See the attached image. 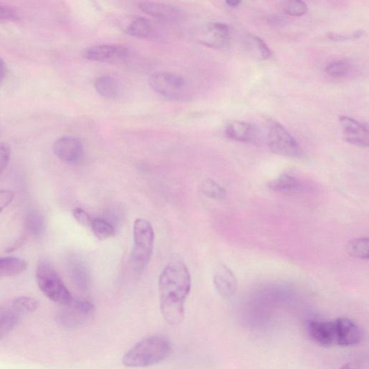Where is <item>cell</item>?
Instances as JSON below:
<instances>
[{
	"instance_id": "2",
	"label": "cell",
	"mask_w": 369,
	"mask_h": 369,
	"mask_svg": "<svg viewBox=\"0 0 369 369\" xmlns=\"http://www.w3.org/2000/svg\"><path fill=\"white\" fill-rule=\"evenodd\" d=\"M172 352L170 340L162 335L149 336L128 351L122 359L127 368H146L165 361Z\"/></svg>"
},
{
	"instance_id": "15",
	"label": "cell",
	"mask_w": 369,
	"mask_h": 369,
	"mask_svg": "<svg viewBox=\"0 0 369 369\" xmlns=\"http://www.w3.org/2000/svg\"><path fill=\"white\" fill-rule=\"evenodd\" d=\"M140 9L145 13L159 20L178 22L183 17V12L178 7L156 2H141Z\"/></svg>"
},
{
	"instance_id": "20",
	"label": "cell",
	"mask_w": 369,
	"mask_h": 369,
	"mask_svg": "<svg viewBox=\"0 0 369 369\" xmlns=\"http://www.w3.org/2000/svg\"><path fill=\"white\" fill-rule=\"evenodd\" d=\"M95 88L101 96L107 99L117 98L120 87L117 81L110 76H101L95 82Z\"/></svg>"
},
{
	"instance_id": "13",
	"label": "cell",
	"mask_w": 369,
	"mask_h": 369,
	"mask_svg": "<svg viewBox=\"0 0 369 369\" xmlns=\"http://www.w3.org/2000/svg\"><path fill=\"white\" fill-rule=\"evenodd\" d=\"M231 35L229 27L222 23H210L203 30L200 42L205 46L218 49L229 47Z\"/></svg>"
},
{
	"instance_id": "8",
	"label": "cell",
	"mask_w": 369,
	"mask_h": 369,
	"mask_svg": "<svg viewBox=\"0 0 369 369\" xmlns=\"http://www.w3.org/2000/svg\"><path fill=\"white\" fill-rule=\"evenodd\" d=\"M82 55L85 59L104 63H121L128 59L129 49L120 44H99L85 49Z\"/></svg>"
},
{
	"instance_id": "24",
	"label": "cell",
	"mask_w": 369,
	"mask_h": 369,
	"mask_svg": "<svg viewBox=\"0 0 369 369\" xmlns=\"http://www.w3.org/2000/svg\"><path fill=\"white\" fill-rule=\"evenodd\" d=\"M299 181L288 174H282L277 179L268 183V188L278 192L295 190L300 188Z\"/></svg>"
},
{
	"instance_id": "21",
	"label": "cell",
	"mask_w": 369,
	"mask_h": 369,
	"mask_svg": "<svg viewBox=\"0 0 369 369\" xmlns=\"http://www.w3.org/2000/svg\"><path fill=\"white\" fill-rule=\"evenodd\" d=\"M28 268L27 263L14 257L0 259V279L15 277L24 273Z\"/></svg>"
},
{
	"instance_id": "34",
	"label": "cell",
	"mask_w": 369,
	"mask_h": 369,
	"mask_svg": "<svg viewBox=\"0 0 369 369\" xmlns=\"http://www.w3.org/2000/svg\"><path fill=\"white\" fill-rule=\"evenodd\" d=\"M15 192L10 190H0V213L13 202Z\"/></svg>"
},
{
	"instance_id": "14",
	"label": "cell",
	"mask_w": 369,
	"mask_h": 369,
	"mask_svg": "<svg viewBox=\"0 0 369 369\" xmlns=\"http://www.w3.org/2000/svg\"><path fill=\"white\" fill-rule=\"evenodd\" d=\"M54 151L57 158L67 163H74L81 160L83 154L82 142L73 136H64L58 139L54 145Z\"/></svg>"
},
{
	"instance_id": "11",
	"label": "cell",
	"mask_w": 369,
	"mask_h": 369,
	"mask_svg": "<svg viewBox=\"0 0 369 369\" xmlns=\"http://www.w3.org/2000/svg\"><path fill=\"white\" fill-rule=\"evenodd\" d=\"M336 345L343 347L355 346L363 339L361 327L353 320L340 318L335 320Z\"/></svg>"
},
{
	"instance_id": "35",
	"label": "cell",
	"mask_w": 369,
	"mask_h": 369,
	"mask_svg": "<svg viewBox=\"0 0 369 369\" xmlns=\"http://www.w3.org/2000/svg\"><path fill=\"white\" fill-rule=\"evenodd\" d=\"M8 68L6 63L0 58V83H1L7 75Z\"/></svg>"
},
{
	"instance_id": "33",
	"label": "cell",
	"mask_w": 369,
	"mask_h": 369,
	"mask_svg": "<svg viewBox=\"0 0 369 369\" xmlns=\"http://www.w3.org/2000/svg\"><path fill=\"white\" fill-rule=\"evenodd\" d=\"M19 16L16 10L13 8L3 5H0V21L15 22Z\"/></svg>"
},
{
	"instance_id": "27",
	"label": "cell",
	"mask_w": 369,
	"mask_h": 369,
	"mask_svg": "<svg viewBox=\"0 0 369 369\" xmlns=\"http://www.w3.org/2000/svg\"><path fill=\"white\" fill-rule=\"evenodd\" d=\"M91 229L97 238L106 240L113 236L115 229L112 224L106 220L96 218L92 220Z\"/></svg>"
},
{
	"instance_id": "16",
	"label": "cell",
	"mask_w": 369,
	"mask_h": 369,
	"mask_svg": "<svg viewBox=\"0 0 369 369\" xmlns=\"http://www.w3.org/2000/svg\"><path fill=\"white\" fill-rule=\"evenodd\" d=\"M213 284L220 295L224 299H230L236 293L238 283L233 272L225 265H219L213 277Z\"/></svg>"
},
{
	"instance_id": "4",
	"label": "cell",
	"mask_w": 369,
	"mask_h": 369,
	"mask_svg": "<svg viewBox=\"0 0 369 369\" xmlns=\"http://www.w3.org/2000/svg\"><path fill=\"white\" fill-rule=\"evenodd\" d=\"M133 236L130 262L136 273L141 274L149 263L153 252L154 232L151 223L141 218L136 220Z\"/></svg>"
},
{
	"instance_id": "1",
	"label": "cell",
	"mask_w": 369,
	"mask_h": 369,
	"mask_svg": "<svg viewBox=\"0 0 369 369\" xmlns=\"http://www.w3.org/2000/svg\"><path fill=\"white\" fill-rule=\"evenodd\" d=\"M192 285L188 268L181 262L169 263L159 279L160 304L162 315L170 325L183 322L186 302Z\"/></svg>"
},
{
	"instance_id": "7",
	"label": "cell",
	"mask_w": 369,
	"mask_h": 369,
	"mask_svg": "<svg viewBox=\"0 0 369 369\" xmlns=\"http://www.w3.org/2000/svg\"><path fill=\"white\" fill-rule=\"evenodd\" d=\"M57 313L56 322L66 328H76L88 322L95 312L94 304L85 300L73 299L62 305Z\"/></svg>"
},
{
	"instance_id": "36",
	"label": "cell",
	"mask_w": 369,
	"mask_h": 369,
	"mask_svg": "<svg viewBox=\"0 0 369 369\" xmlns=\"http://www.w3.org/2000/svg\"><path fill=\"white\" fill-rule=\"evenodd\" d=\"M339 369H361L359 365L356 362H349L343 366Z\"/></svg>"
},
{
	"instance_id": "23",
	"label": "cell",
	"mask_w": 369,
	"mask_h": 369,
	"mask_svg": "<svg viewBox=\"0 0 369 369\" xmlns=\"http://www.w3.org/2000/svg\"><path fill=\"white\" fill-rule=\"evenodd\" d=\"M346 252L349 256L359 259L369 258V240L368 238H356L350 240L346 245Z\"/></svg>"
},
{
	"instance_id": "37",
	"label": "cell",
	"mask_w": 369,
	"mask_h": 369,
	"mask_svg": "<svg viewBox=\"0 0 369 369\" xmlns=\"http://www.w3.org/2000/svg\"><path fill=\"white\" fill-rule=\"evenodd\" d=\"M241 3L240 1H227V4L231 8H237Z\"/></svg>"
},
{
	"instance_id": "18",
	"label": "cell",
	"mask_w": 369,
	"mask_h": 369,
	"mask_svg": "<svg viewBox=\"0 0 369 369\" xmlns=\"http://www.w3.org/2000/svg\"><path fill=\"white\" fill-rule=\"evenodd\" d=\"M124 25V31L134 37L148 38L152 31V26L149 20L140 16L130 17Z\"/></svg>"
},
{
	"instance_id": "19",
	"label": "cell",
	"mask_w": 369,
	"mask_h": 369,
	"mask_svg": "<svg viewBox=\"0 0 369 369\" xmlns=\"http://www.w3.org/2000/svg\"><path fill=\"white\" fill-rule=\"evenodd\" d=\"M26 227L29 234L35 238L44 236L47 224L43 213L35 208L28 211L26 218Z\"/></svg>"
},
{
	"instance_id": "12",
	"label": "cell",
	"mask_w": 369,
	"mask_h": 369,
	"mask_svg": "<svg viewBox=\"0 0 369 369\" xmlns=\"http://www.w3.org/2000/svg\"><path fill=\"white\" fill-rule=\"evenodd\" d=\"M307 332L311 340L320 346L336 344L335 321L310 320L307 324Z\"/></svg>"
},
{
	"instance_id": "22",
	"label": "cell",
	"mask_w": 369,
	"mask_h": 369,
	"mask_svg": "<svg viewBox=\"0 0 369 369\" xmlns=\"http://www.w3.org/2000/svg\"><path fill=\"white\" fill-rule=\"evenodd\" d=\"M69 275L74 284L81 288L89 286V273L85 265L79 260H72L69 263Z\"/></svg>"
},
{
	"instance_id": "26",
	"label": "cell",
	"mask_w": 369,
	"mask_h": 369,
	"mask_svg": "<svg viewBox=\"0 0 369 369\" xmlns=\"http://www.w3.org/2000/svg\"><path fill=\"white\" fill-rule=\"evenodd\" d=\"M38 306H40V303L36 300L31 297H17L13 301L10 309L14 313L21 316L24 314L35 312Z\"/></svg>"
},
{
	"instance_id": "9",
	"label": "cell",
	"mask_w": 369,
	"mask_h": 369,
	"mask_svg": "<svg viewBox=\"0 0 369 369\" xmlns=\"http://www.w3.org/2000/svg\"><path fill=\"white\" fill-rule=\"evenodd\" d=\"M339 122L346 142L361 147H368V127L366 124L347 116H341Z\"/></svg>"
},
{
	"instance_id": "10",
	"label": "cell",
	"mask_w": 369,
	"mask_h": 369,
	"mask_svg": "<svg viewBox=\"0 0 369 369\" xmlns=\"http://www.w3.org/2000/svg\"><path fill=\"white\" fill-rule=\"evenodd\" d=\"M225 135L229 140L252 145H260L263 140L257 126L244 122L229 124L225 129Z\"/></svg>"
},
{
	"instance_id": "25",
	"label": "cell",
	"mask_w": 369,
	"mask_h": 369,
	"mask_svg": "<svg viewBox=\"0 0 369 369\" xmlns=\"http://www.w3.org/2000/svg\"><path fill=\"white\" fill-rule=\"evenodd\" d=\"M18 315L10 308L0 312V341L6 337L18 323Z\"/></svg>"
},
{
	"instance_id": "29",
	"label": "cell",
	"mask_w": 369,
	"mask_h": 369,
	"mask_svg": "<svg viewBox=\"0 0 369 369\" xmlns=\"http://www.w3.org/2000/svg\"><path fill=\"white\" fill-rule=\"evenodd\" d=\"M284 10L290 16L300 17L305 15L308 8L306 5L299 0H290L284 3Z\"/></svg>"
},
{
	"instance_id": "28",
	"label": "cell",
	"mask_w": 369,
	"mask_h": 369,
	"mask_svg": "<svg viewBox=\"0 0 369 369\" xmlns=\"http://www.w3.org/2000/svg\"><path fill=\"white\" fill-rule=\"evenodd\" d=\"M202 191L206 196L216 200H224L227 198V191L217 182L207 179L203 182Z\"/></svg>"
},
{
	"instance_id": "6",
	"label": "cell",
	"mask_w": 369,
	"mask_h": 369,
	"mask_svg": "<svg viewBox=\"0 0 369 369\" xmlns=\"http://www.w3.org/2000/svg\"><path fill=\"white\" fill-rule=\"evenodd\" d=\"M267 129L268 143L272 151L287 158H300L302 156L299 144L282 125L270 120Z\"/></svg>"
},
{
	"instance_id": "31",
	"label": "cell",
	"mask_w": 369,
	"mask_h": 369,
	"mask_svg": "<svg viewBox=\"0 0 369 369\" xmlns=\"http://www.w3.org/2000/svg\"><path fill=\"white\" fill-rule=\"evenodd\" d=\"M10 158V147L6 143H0V176L8 165Z\"/></svg>"
},
{
	"instance_id": "30",
	"label": "cell",
	"mask_w": 369,
	"mask_h": 369,
	"mask_svg": "<svg viewBox=\"0 0 369 369\" xmlns=\"http://www.w3.org/2000/svg\"><path fill=\"white\" fill-rule=\"evenodd\" d=\"M350 70L349 65L343 61H338L329 64L325 68L326 73L334 77H342Z\"/></svg>"
},
{
	"instance_id": "17",
	"label": "cell",
	"mask_w": 369,
	"mask_h": 369,
	"mask_svg": "<svg viewBox=\"0 0 369 369\" xmlns=\"http://www.w3.org/2000/svg\"><path fill=\"white\" fill-rule=\"evenodd\" d=\"M245 50L259 60H266L271 52L265 42L256 35L247 34L243 40Z\"/></svg>"
},
{
	"instance_id": "32",
	"label": "cell",
	"mask_w": 369,
	"mask_h": 369,
	"mask_svg": "<svg viewBox=\"0 0 369 369\" xmlns=\"http://www.w3.org/2000/svg\"><path fill=\"white\" fill-rule=\"evenodd\" d=\"M73 216L75 220L85 228H91L92 220L88 213L85 210L77 208L73 211Z\"/></svg>"
},
{
	"instance_id": "5",
	"label": "cell",
	"mask_w": 369,
	"mask_h": 369,
	"mask_svg": "<svg viewBox=\"0 0 369 369\" xmlns=\"http://www.w3.org/2000/svg\"><path fill=\"white\" fill-rule=\"evenodd\" d=\"M148 82L155 92L170 100L182 101L190 98V85L185 77L179 74L155 72L149 75Z\"/></svg>"
},
{
	"instance_id": "3",
	"label": "cell",
	"mask_w": 369,
	"mask_h": 369,
	"mask_svg": "<svg viewBox=\"0 0 369 369\" xmlns=\"http://www.w3.org/2000/svg\"><path fill=\"white\" fill-rule=\"evenodd\" d=\"M35 279L38 288L51 301L65 305L73 300L69 289L48 260L42 259L38 263Z\"/></svg>"
}]
</instances>
